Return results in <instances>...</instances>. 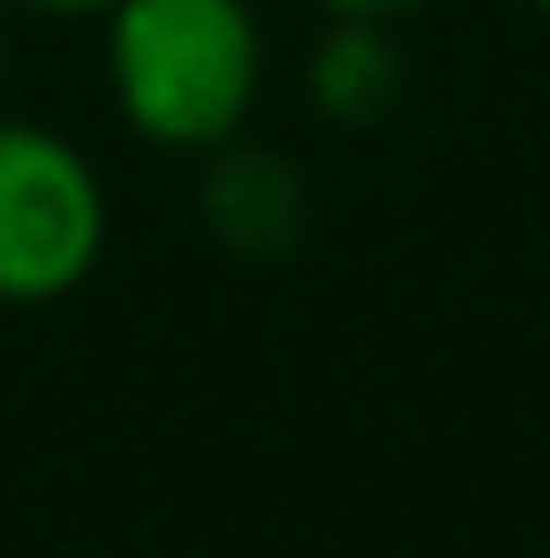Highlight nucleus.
<instances>
[{
  "label": "nucleus",
  "mask_w": 550,
  "mask_h": 558,
  "mask_svg": "<svg viewBox=\"0 0 550 558\" xmlns=\"http://www.w3.org/2000/svg\"><path fill=\"white\" fill-rule=\"evenodd\" d=\"M106 84L144 144L219 151L265 92V31L249 0H121L106 15Z\"/></svg>",
  "instance_id": "nucleus-1"
},
{
  "label": "nucleus",
  "mask_w": 550,
  "mask_h": 558,
  "mask_svg": "<svg viewBox=\"0 0 550 558\" xmlns=\"http://www.w3.org/2000/svg\"><path fill=\"white\" fill-rule=\"evenodd\" d=\"M106 257L98 167L46 121L0 113V302H61Z\"/></svg>",
  "instance_id": "nucleus-2"
},
{
  "label": "nucleus",
  "mask_w": 550,
  "mask_h": 558,
  "mask_svg": "<svg viewBox=\"0 0 550 558\" xmlns=\"http://www.w3.org/2000/svg\"><path fill=\"white\" fill-rule=\"evenodd\" d=\"M204 227L219 234V250L249 257V265H279L294 257L302 227H309V189H302V167L272 151V144H219L211 167H204Z\"/></svg>",
  "instance_id": "nucleus-3"
},
{
  "label": "nucleus",
  "mask_w": 550,
  "mask_h": 558,
  "mask_svg": "<svg viewBox=\"0 0 550 558\" xmlns=\"http://www.w3.org/2000/svg\"><path fill=\"white\" fill-rule=\"evenodd\" d=\"M400 98V46L377 15H332V31L309 46V106L332 129H369Z\"/></svg>",
  "instance_id": "nucleus-4"
},
{
  "label": "nucleus",
  "mask_w": 550,
  "mask_h": 558,
  "mask_svg": "<svg viewBox=\"0 0 550 558\" xmlns=\"http://www.w3.org/2000/svg\"><path fill=\"white\" fill-rule=\"evenodd\" d=\"M0 8H23V15H53V23H106L121 0H0Z\"/></svg>",
  "instance_id": "nucleus-5"
},
{
  "label": "nucleus",
  "mask_w": 550,
  "mask_h": 558,
  "mask_svg": "<svg viewBox=\"0 0 550 558\" xmlns=\"http://www.w3.org/2000/svg\"><path fill=\"white\" fill-rule=\"evenodd\" d=\"M325 15H377V23H392V15H407V8H423V0H317Z\"/></svg>",
  "instance_id": "nucleus-6"
},
{
  "label": "nucleus",
  "mask_w": 550,
  "mask_h": 558,
  "mask_svg": "<svg viewBox=\"0 0 550 558\" xmlns=\"http://www.w3.org/2000/svg\"><path fill=\"white\" fill-rule=\"evenodd\" d=\"M0 92H8V15H0Z\"/></svg>",
  "instance_id": "nucleus-7"
},
{
  "label": "nucleus",
  "mask_w": 550,
  "mask_h": 558,
  "mask_svg": "<svg viewBox=\"0 0 550 558\" xmlns=\"http://www.w3.org/2000/svg\"><path fill=\"white\" fill-rule=\"evenodd\" d=\"M528 8H543V15H550V0H528Z\"/></svg>",
  "instance_id": "nucleus-8"
}]
</instances>
